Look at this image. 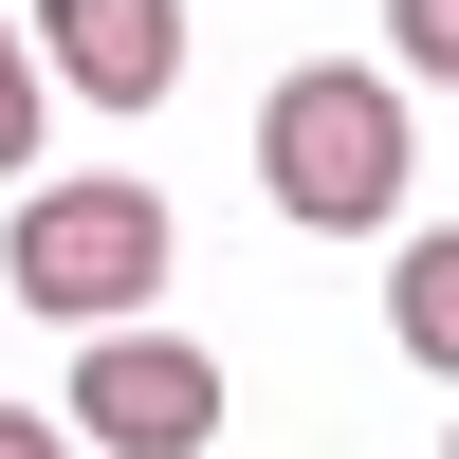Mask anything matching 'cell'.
I'll return each instance as SVG.
<instances>
[{
  "instance_id": "6da1fadb",
  "label": "cell",
  "mask_w": 459,
  "mask_h": 459,
  "mask_svg": "<svg viewBox=\"0 0 459 459\" xmlns=\"http://www.w3.org/2000/svg\"><path fill=\"white\" fill-rule=\"evenodd\" d=\"M0 276H19V313H56V331H129V313H166V203H147L129 166H74V184L19 203Z\"/></svg>"
},
{
  "instance_id": "7a4b0ae2",
  "label": "cell",
  "mask_w": 459,
  "mask_h": 459,
  "mask_svg": "<svg viewBox=\"0 0 459 459\" xmlns=\"http://www.w3.org/2000/svg\"><path fill=\"white\" fill-rule=\"evenodd\" d=\"M257 184H276V221H313V239H368V221H404V92L386 74H276V110H257Z\"/></svg>"
},
{
  "instance_id": "3957f363",
  "label": "cell",
  "mask_w": 459,
  "mask_h": 459,
  "mask_svg": "<svg viewBox=\"0 0 459 459\" xmlns=\"http://www.w3.org/2000/svg\"><path fill=\"white\" fill-rule=\"evenodd\" d=\"M74 441L92 459H203L221 441V368L184 331H74Z\"/></svg>"
},
{
  "instance_id": "277c9868",
  "label": "cell",
  "mask_w": 459,
  "mask_h": 459,
  "mask_svg": "<svg viewBox=\"0 0 459 459\" xmlns=\"http://www.w3.org/2000/svg\"><path fill=\"white\" fill-rule=\"evenodd\" d=\"M37 56H56V92H92V110H166L184 19L166 0H37Z\"/></svg>"
},
{
  "instance_id": "5b68a950",
  "label": "cell",
  "mask_w": 459,
  "mask_h": 459,
  "mask_svg": "<svg viewBox=\"0 0 459 459\" xmlns=\"http://www.w3.org/2000/svg\"><path fill=\"white\" fill-rule=\"evenodd\" d=\"M386 331H404V368H441V386H459V221L386 257Z\"/></svg>"
},
{
  "instance_id": "8992f818",
  "label": "cell",
  "mask_w": 459,
  "mask_h": 459,
  "mask_svg": "<svg viewBox=\"0 0 459 459\" xmlns=\"http://www.w3.org/2000/svg\"><path fill=\"white\" fill-rule=\"evenodd\" d=\"M37 110H56V56H19V19H0V184L37 166Z\"/></svg>"
},
{
  "instance_id": "52a82bcc",
  "label": "cell",
  "mask_w": 459,
  "mask_h": 459,
  "mask_svg": "<svg viewBox=\"0 0 459 459\" xmlns=\"http://www.w3.org/2000/svg\"><path fill=\"white\" fill-rule=\"evenodd\" d=\"M386 37H404V74H441V92H459V0H386Z\"/></svg>"
},
{
  "instance_id": "ba28073f",
  "label": "cell",
  "mask_w": 459,
  "mask_h": 459,
  "mask_svg": "<svg viewBox=\"0 0 459 459\" xmlns=\"http://www.w3.org/2000/svg\"><path fill=\"white\" fill-rule=\"evenodd\" d=\"M0 459H92L74 423H19V404H0Z\"/></svg>"
}]
</instances>
